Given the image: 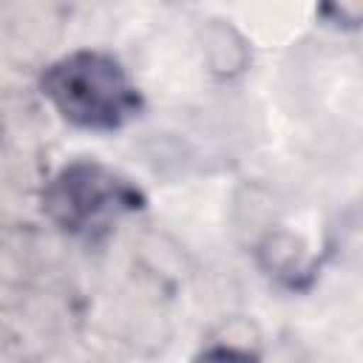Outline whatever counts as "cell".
I'll use <instances>...</instances> for the list:
<instances>
[{
    "instance_id": "6da1fadb",
    "label": "cell",
    "mask_w": 363,
    "mask_h": 363,
    "mask_svg": "<svg viewBox=\"0 0 363 363\" xmlns=\"http://www.w3.org/2000/svg\"><path fill=\"white\" fill-rule=\"evenodd\" d=\"M43 94L65 122L88 130H116L142 111V96L122 65L102 51H77L43 74Z\"/></svg>"
},
{
    "instance_id": "7a4b0ae2",
    "label": "cell",
    "mask_w": 363,
    "mask_h": 363,
    "mask_svg": "<svg viewBox=\"0 0 363 363\" xmlns=\"http://www.w3.org/2000/svg\"><path fill=\"white\" fill-rule=\"evenodd\" d=\"M145 204V196L113 170L96 162H74L62 167L43 193L51 221L79 238L99 241L111 227Z\"/></svg>"
},
{
    "instance_id": "3957f363",
    "label": "cell",
    "mask_w": 363,
    "mask_h": 363,
    "mask_svg": "<svg viewBox=\"0 0 363 363\" xmlns=\"http://www.w3.org/2000/svg\"><path fill=\"white\" fill-rule=\"evenodd\" d=\"M199 363H255V357L244 354V352H235V349H213Z\"/></svg>"
}]
</instances>
